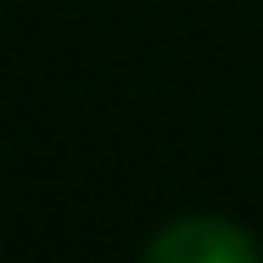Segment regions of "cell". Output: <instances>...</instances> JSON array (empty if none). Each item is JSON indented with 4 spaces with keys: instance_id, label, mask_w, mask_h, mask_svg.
Returning <instances> with one entry per match:
<instances>
[{
    "instance_id": "6da1fadb",
    "label": "cell",
    "mask_w": 263,
    "mask_h": 263,
    "mask_svg": "<svg viewBox=\"0 0 263 263\" xmlns=\"http://www.w3.org/2000/svg\"><path fill=\"white\" fill-rule=\"evenodd\" d=\"M140 263H263L247 230L224 218H179L146 247Z\"/></svg>"
}]
</instances>
